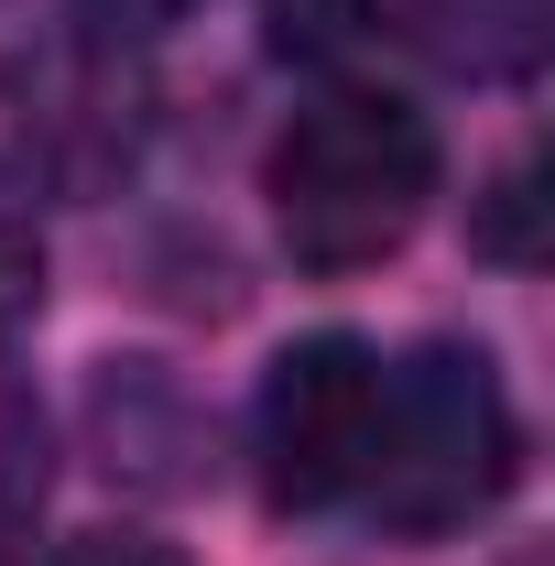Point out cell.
I'll return each instance as SVG.
<instances>
[{
	"label": "cell",
	"mask_w": 555,
	"mask_h": 566,
	"mask_svg": "<svg viewBox=\"0 0 555 566\" xmlns=\"http://www.w3.org/2000/svg\"><path fill=\"white\" fill-rule=\"evenodd\" d=\"M262 186H273L283 251L305 273H370L415 240L425 197H436V132L392 87H338L283 120Z\"/></svg>",
	"instance_id": "1"
},
{
	"label": "cell",
	"mask_w": 555,
	"mask_h": 566,
	"mask_svg": "<svg viewBox=\"0 0 555 566\" xmlns=\"http://www.w3.org/2000/svg\"><path fill=\"white\" fill-rule=\"evenodd\" d=\"M512 469H523V424L480 349L436 338L415 359H381V447L359 480L381 534H458L512 491Z\"/></svg>",
	"instance_id": "2"
},
{
	"label": "cell",
	"mask_w": 555,
	"mask_h": 566,
	"mask_svg": "<svg viewBox=\"0 0 555 566\" xmlns=\"http://www.w3.org/2000/svg\"><path fill=\"white\" fill-rule=\"evenodd\" d=\"M370 447H381V349L370 338H294L262 370V403H251V458H262V501L273 512H338L370 480Z\"/></svg>",
	"instance_id": "3"
},
{
	"label": "cell",
	"mask_w": 555,
	"mask_h": 566,
	"mask_svg": "<svg viewBox=\"0 0 555 566\" xmlns=\"http://www.w3.org/2000/svg\"><path fill=\"white\" fill-rule=\"evenodd\" d=\"M392 22L458 76H534L545 33H555V0H392Z\"/></svg>",
	"instance_id": "4"
},
{
	"label": "cell",
	"mask_w": 555,
	"mask_h": 566,
	"mask_svg": "<svg viewBox=\"0 0 555 566\" xmlns=\"http://www.w3.org/2000/svg\"><path fill=\"white\" fill-rule=\"evenodd\" d=\"M44 480H55V424H44V392L22 370H0V534H22L44 512Z\"/></svg>",
	"instance_id": "5"
},
{
	"label": "cell",
	"mask_w": 555,
	"mask_h": 566,
	"mask_svg": "<svg viewBox=\"0 0 555 566\" xmlns=\"http://www.w3.org/2000/svg\"><path fill=\"white\" fill-rule=\"evenodd\" d=\"M262 22L283 55H348L370 33V0H262Z\"/></svg>",
	"instance_id": "6"
},
{
	"label": "cell",
	"mask_w": 555,
	"mask_h": 566,
	"mask_svg": "<svg viewBox=\"0 0 555 566\" xmlns=\"http://www.w3.org/2000/svg\"><path fill=\"white\" fill-rule=\"evenodd\" d=\"M33 294H44V229H33V208H22V186L0 175V327L33 316Z\"/></svg>",
	"instance_id": "7"
},
{
	"label": "cell",
	"mask_w": 555,
	"mask_h": 566,
	"mask_svg": "<svg viewBox=\"0 0 555 566\" xmlns=\"http://www.w3.org/2000/svg\"><path fill=\"white\" fill-rule=\"evenodd\" d=\"M480 240L501 251V262H534V164H512V175L490 186V208H480Z\"/></svg>",
	"instance_id": "8"
},
{
	"label": "cell",
	"mask_w": 555,
	"mask_h": 566,
	"mask_svg": "<svg viewBox=\"0 0 555 566\" xmlns=\"http://www.w3.org/2000/svg\"><path fill=\"white\" fill-rule=\"evenodd\" d=\"M66 566H186V556H164L153 534H87V545H66Z\"/></svg>",
	"instance_id": "9"
},
{
	"label": "cell",
	"mask_w": 555,
	"mask_h": 566,
	"mask_svg": "<svg viewBox=\"0 0 555 566\" xmlns=\"http://www.w3.org/2000/svg\"><path fill=\"white\" fill-rule=\"evenodd\" d=\"M76 11H87L98 33H164V22H175L186 0H76Z\"/></svg>",
	"instance_id": "10"
}]
</instances>
